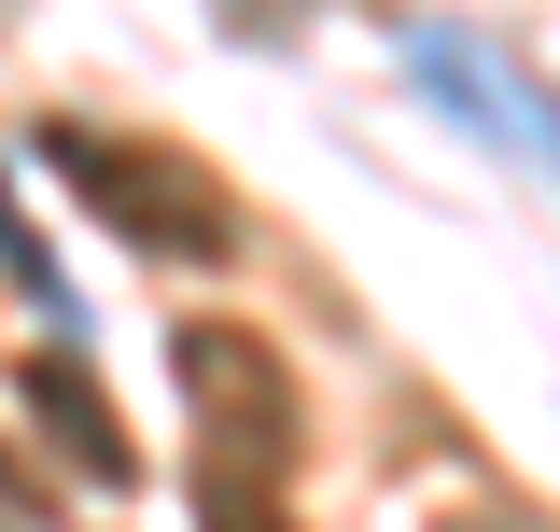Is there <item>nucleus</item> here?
I'll return each instance as SVG.
<instances>
[{
	"label": "nucleus",
	"mask_w": 560,
	"mask_h": 532,
	"mask_svg": "<svg viewBox=\"0 0 560 532\" xmlns=\"http://www.w3.org/2000/svg\"><path fill=\"white\" fill-rule=\"evenodd\" d=\"M0 280H14L28 309H57V350H70V280H57V253L28 239V210H14V183H0Z\"/></svg>",
	"instance_id": "39448f33"
},
{
	"label": "nucleus",
	"mask_w": 560,
	"mask_h": 532,
	"mask_svg": "<svg viewBox=\"0 0 560 532\" xmlns=\"http://www.w3.org/2000/svg\"><path fill=\"white\" fill-rule=\"evenodd\" d=\"M168 379H183V406H197V463L210 476L294 490L308 420H294V379H280V350L253 323H183V336H168Z\"/></svg>",
	"instance_id": "f03ea898"
},
{
	"label": "nucleus",
	"mask_w": 560,
	"mask_h": 532,
	"mask_svg": "<svg viewBox=\"0 0 560 532\" xmlns=\"http://www.w3.org/2000/svg\"><path fill=\"white\" fill-rule=\"evenodd\" d=\"M28 154H43V169H57V183L98 210L113 239H140V253H183V266H224V253H238L224 183H210V169H183V154H140V140L84 127V113H43V127H28Z\"/></svg>",
	"instance_id": "f257e3e1"
},
{
	"label": "nucleus",
	"mask_w": 560,
	"mask_h": 532,
	"mask_svg": "<svg viewBox=\"0 0 560 532\" xmlns=\"http://www.w3.org/2000/svg\"><path fill=\"white\" fill-rule=\"evenodd\" d=\"M14 393H28V420L70 449V476H98V490H127V476H140V449H127V420H113V393L84 379V350H28V379H14Z\"/></svg>",
	"instance_id": "7ed1b4c3"
},
{
	"label": "nucleus",
	"mask_w": 560,
	"mask_h": 532,
	"mask_svg": "<svg viewBox=\"0 0 560 532\" xmlns=\"http://www.w3.org/2000/svg\"><path fill=\"white\" fill-rule=\"evenodd\" d=\"M407 57H420V84H434V99H463V113H477L490 140H533V154L560 169V99H533V84H518L504 57H477L463 28H420Z\"/></svg>",
	"instance_id": "20e7f679"
},
{
	"label": "nucleus",
	"mask_w": 560,
	"mask_h": 532,
	"mask_svg": "<svg viewBox=\"0 0 560 532\" xmlns=\"http://www.w3.org/2000/svg\"><path fill=\"white\" fill-rule=\"evenodd\" d=\"M197 532H294V505L253 490V476H210V463H197Z\"/></svg>",
	"instance_id": "423d86ee"
}]
</instances>
